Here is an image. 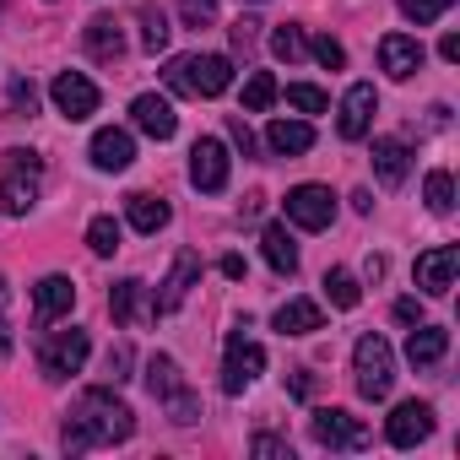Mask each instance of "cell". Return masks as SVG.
I'll list each match as a JSON object with an SVG mask.
<instances>
[{
	"instance_id": "6da1fadb",
	"label": "cell",
	"mask_w": 460,
	"mask_h": 460,
	"mask_svg": "<svg viewBox=\"0 0 460 460\" xmlns=\"http://www.w3.org/2000/svg\"><path fill=\"white\" fill-rule=\"evenodd\" d=\"M130 433H136V411L114 390H87L76 401V411L66 417V428H60V449L66 455H87L98 444H125Z\"/></svg>"
},
{
	"instance_id": "7a4b0ae2",
	"label": "cell",
	"mask_w": 460,
	"mask_h": 460,
	"mask_svg": "<svg viewBox=\"0 0 460 460\" xmlns=\"http://www.w3.org/2000/svg\"><path fill=\"white\" fill-rule=\"evenodd\" d=\"M163 82L190 98H222L234 87V66H227V55H179V60H168Z\"/></svg>"
},
{
	"instance_id": "3957f363",
	"label": "cell",
	"mask_w": 460,
	"mask_h": 460,
	"mask_svg": "<svg viewBox=\"0 0 460 460\" xmlns=\"http://www.w3.org/2000/svg\"><path fill=\"white\" fill-rule=\"evenodd\" d=\"M352 374H358V390H363L368 401H385L390 385H395V352H390V341H385V336H358V347H352Z\"/></svg>"
},
{
	"instance_id": "277c9868",
	"label": "cell",
	"mask_w": 460,
	"mask_h": 460,
	"mask_svg": "<svg viewBox=\"0 0 460 460\" xmlns=\"http://www.w3.org/2000/svg\"><path fill=\"white\" fill-rule=\"evenodd\" d=\"M146 390H152V395L168 406V417H173L179 428L200 417V401L190 395V385H184L179 363H173V358H163V352H157V358H146Z\"/></svg>"
},
{
	"instance_id": "5b68a950",
	"label": "cell",
	"mask_w": 460,
	"mask_h": 460,
	"mask_svg": "<svg viewBox=\"0 0 460 460\" xmlns=\"http://www.w3.org/2000/svg\"><path fill=\"white\" fill-rule=\"evenodd\" d=\"M244 331H250V325H244ZM244 331L227 336V358H222V390H227V395H244V390L266 374V347L250 341Z\"/></svg>"
},
{
	"instance_id": "8992f818",
	"label": "cell",
	"mask_w": 460,
	"mask_h": 460,
	"mask_svg": "<svg viewBox=\"0 0 460 460\" xmlns=\"http://www.w3.org/2000/svg\"><path fill=\"white\" fill-rule=\"evenodd\" d=\"M87 352H93L87 331H55V336L39 341V374L44 379H66V374H76L87 363Z\"/></svg>"
},
{
	"instance_id": "52a82bcc",
	"label": "cell",
	"mask_w": 460,
	"mask_h": 460,
	"mask_svg": "<svg viewBox=\"0 0 460 460\" xmlns=\"http://www.w3.org/2000/svg\"><path fill=\"white\" fill-rule=\"evenodd\" d=\"M282 206H288V222L304 227V234H320V227L336 222V195L325 184H298V190H288Z\"/></svg>"
},
{
	"instance_id": "ba28073f",
	"label": "cell",
	"mask_w": 460,
	"mask_h": 460,
	"mask_svg": "<svg viewBox=\"0 0 460 460\" xmlns=\"http://www.w3.org/2000/svg\"><path fill=\"white\" fill-rule=\"evenodd\" d=\"M309 428H314V444H325V449H363L368 444V422L341 411V406H320L309 417Z\"/></svg>"
},
{
	"instance_id": "9c48e42d",
	"label": "cell",
	"mask_w": 460,
	"mask_h": 460,
	"mask_svg": "<svg viewBox=\"0 0 460 460\" xmlns=\"http://www.w3.org/2000/svg\"><path fill=\"white\" fill-rule=\"evenodd\" d=\"M190 184L206 190V195L227 190V146H222L217 136H200V141L190 146Z\"/></svg>"
},
{
	"instance_id": "30bf717a",
	"label": "cell",
	"mask_w": 460,
	"mask_h": 460,
	"mask_svg": "<svg viewBox=\"0 0 460 460\" xmlns=\"http://www.w3.org/2000/svg\"><path fill=\"white\" fill-rule=\"evenodd\" d=\"M428 433H433V406H428V401H401V406L390 411V422H385V438H390L395 449H417Z\"/></svg>"
},
{
	"instance_id": "8fae6325",
	"label": "cell",
	"mask_w": 460,
	"mask_h": 460,
	"mask_svg": "<svg viewBox=\"0 0 460 460\" xmlns=\"http://www.w3.org/2000/svg\"><path fill=\"white\" fill-rule=\"evenodd\" d=\"M422 60H428V49H422L411 33H385V39H379V71H385L390 82L417 76V71H422Z\"/></svg>"
},
{
	"instance_id": "7c38bea8",
	"label": "cell",
	"mask_w": 460,
	"mask_h": 460,
	"mask_svg": "<svg viewBox=\"0 0 460 460\" xmlns=\"http://www.w3.org/2000/svg\"><path fill=\"white\" fill-rule=\"evenodd\" d=\"M374 114H379V93H374L368 82L347 87V98H341V119H336L341 141H363V136L374 130Z\"/></svg>"
},
{
	"instance_id": "4fadbf2b",
	"label": "cell",
	"mask_w": 460,
	"mask_h": 460,
	"mask_svg": "<svg viewBox=\"0 0 460 460\" xmlns=\"http://www.w3.org/2000/svg\"><path fill=\"white\" fill-rule=\"evenodd\" d=\"M455 271H460V250L455 244H433L428 255H417V288L428 298H444L455 288Z\"/></svg>"
},
{
	"instance_id": "5bb4252c",
	"label": "cell",
	"mask_w": 460,
	"mask_h": 460,
	"mask_svg": "<svg viewBox=\"0 0 460 460\" xmlns=\"http://www.w3.org/2000/svg\"><path fill=\"white\" fill-rule=\"evenodd\" d=\"M109 314H114L119 325H152V320H157V298L146 293V282L125 277V282H114V293H109Z\"/></svg>"
},
{
	"instance_id": "9a60e30c",
	"label": "cell",
	"mask_w": 460,
	"mask_h": 460,
	"mask_svg": "<svg viewBox=\"0 0 460 460\" xmlns=\"http://www.w3.org/2000/svg\"><path fill=\"white\" fill-rule=\"evenodd\" d=\"M49 93H55V109H60L66 119H93V114H98V87H93L82 71H60Z\"/></svg>"
},
{
	"instance_id": "2e32d148",
	"label": "cell",
	"mask_w": 460,
	"mask_h": 460,
	"mask_svg": "<svg viewBox=\"0 0 460 460\" xmlns=\"http://www.w3.org/2000/svg\"><path fill=\"white\" fill-rule=\"evenodd\" d=\"M130 119H136V130H141V136H152V141H173V130H179L173 103H168V98H157V93H141V98L130 103Z\"/></svg>"
},
{
	"instance_id": "e0dca14e",
	"label": "cell",
	"mask_w": 460,
	"mask_h": 460,
	"mask_svg": "<svg viewBox=\"0 0 460 460\" xmlns=\"http://www.w3.org/2000/svg\"><path fill=\"white\" fill-rule=\"evenodd\" d=\"M93 163H98L103 173H125V168L136 163V141H130V130L103 125V130L93 136Z\"/></svg>"
},
{
	"instance_id": "ac0fdd59",
	"label": "cell",
	"mask_w": 460,
	"mask_h": 460,
	"mask_svg": "<svg viewBox=\"0 0 460 460\" xmlns=\"http://www.w3.org/2000/svg\"><path fill=\"white\" fill-rule=\"evenodd\" d=\"M195 277H200V255L195 250H179L173 255V271H168V282H163V298H157V314H173L184 298H190V288H195Z\"/></svg>"
},
{
	"instance_id": "d6986e66",
	"label": "cell",
	"mask_w": 460,
	"mask_h": 460,
	"mask_svg": "<svg viewBox=\"0 0 460 460\" xmlns=\"http://www.w3.org/2000/svg\"><path fill=\"white\" fill-rule=\"evenodd\" d=\"M71 304H76V282L71 277H44L39 288H33V309H39V320L49 325V320H60V314H71Z\"/></svg>"
},
{
	"instance_id": "ffe728a7",
	"label": "cell",
	"mask_w": 460,
	"mask_h": 460,
	"mask_svg": "<svg viewBox=\"0 0 460 460\" xmlns=\"http://www.w3.org/2000/svg\"><path fill=\"white\" fill-rule=\"evenodd\" d=\"M444 352H449V331L417 320V331L406 336V363L411 368H433V363H444Z\"/></svg>"
},
{
	"instance_id": "44dd1931",
	"label": "cell",
	"mask_w": 460,
	"mask_h": 460,
	"mask_svg": "<svg viewBox=\"0 0 460 460\" xmlns=\"http://www.w3.org/2000/svg\"><path fill=\"white\" fill-rule=\"evenodd\" d=\"M87 55H93L98 66H119V60H125V33H119L114 17H93V22H87Z\"/></svg>"
},
{
	"instance_id": "7402d4cb",
	"label": "cell",
	"mask_w": 460,
	"mask_h": 460,
	"mask_svg": "<svg viewBox=\"0 0 460 460\" xmlns=\"http://www.w3.org/2000/svg\"><path fill=\"white\" fill-rule=\"evenodd\" d=\"M374 179L385 190H401L406 184V141H395V136H379L374 141Z\"/></svg>"
},
{
	"instance_id": "603a6c76",
	"label": "cell",
	"mask_w": 460,
	"mask_h": 460,
	"mask_svg": "<svg viewBox=\"0 0 460 460\" xmlns=\"http://www.w3.org/2000/svg\"><path fill=\"white\" fill-rule=\"evenodd\" d=\"M325 325V309L314 304V298H288L282 309H277V331L282 336H314Z\"/></svg>"
},
{
	"instance_id": "cb8c5ba5",
	"label": "cell",
	"mask_w": 460,
	"mask_h": 460,
	"mask_svg": "<svg viewBox=\"0 0 460 460\" xmlns=\"http://www.w3.org/2000/svg\"><path fill=\"white\" fill-rule=\"evenodd\" d=\"M266 141H271L277 157H304V152L314 146V125H309V119H277V125L266 130Z\"/></svg>"
},
{
	"instance_id": "d4e9b609",
	"label": "cell",
	"mask_w": 460,
	"mask_h": 460,
	"mask_svg": "<svg viewBox=\"0 0 460 460\" xmlns=\"http://www.w3.org/2000/svg\"><path fill=\"white\" fill-rule=\"evenodd\" d=\"M261 255L271 261L277 277H293V271H298V244H293V234H288L282 222H271L266 234H261Z\"/></svg>"
},
{
	"instance_id": "484cf974",
	"label": "cell",
	"mask_w": 460,
	"mask_h": 460,
	"mask_svg": "<svg viewBox=\"0 0 460 460\" xmlns=\"http://www.w3.org/2000/svg\"><path fill=\"white\" fill-rule=\"evenodd\" d=\"M125 217H130V227H136V234H157V227H168V200H157V195H125Z\"/></svg>"
},
{
	"instance_id": "4316f807",
	"label": "cell",
	"mask_w": 460,
	"mask_h": 460,
	"mask_svg": "<svg viewBox=\"0 0 460 460\" xmlns=\"http://www.w3.org/2000/svg\"><path fill=\"white\" fill-rule=\"evenodd\" d=\"M33 200H39V184L33 179H0V211H6V217H28L33 211Z\"/></svg>"
},
{
	"instance_id": "83f0119b",
	"label": "cell",
	"mask_w": 460,
	"mask_h": 460,
	"mask_svg": "<svg viewBox=\"0 0 460 460\" xmlns=\"http://www.w3.org/2000/svg\"><path fill=\"white\" fill-rule=\"evenodd\" d=\"M136 17H141V49H146V55H163V49H168V33H173L168 17H163L157 6H141Z\"/></svg>"
},
{
	"instance_id": "f1b7e54d",
	"label": "cell",
	"mask_w": 460,
	"mask_h": 460,
	"mask_svg": "<svg viewBox=\"0 0 460 460\" xmlns=\"http://www.w3.org/2000/svg\"><path fill=\"white\" fill-rule=\"evenodd\" d=\"M271 103H277V76L271 71H255L244 82V114H266Z\"/></svg>"
},
{
	"instance_id": "f546056e",
	"label": "cell",
	"mask_w": 460,
	"mask_h": 460,
	"mask_svg": "<svg viewBox=\"0 0 460 460\" xmlns=\"http://www.w3.org/2000/svg\"><path fill=\"white\" fill-rule=\"evenodd\" d=\"M422 195H428V211L449 217V211H455V179H449V168H433L428 184H422Z\"/></svg>"
},
{
	"instance_id": "4dcf8cb0",
	"label": "cell",
	"mask_w": 460,
	"mask_h": 460,
	"mask_svg": "<svg viewBox=\"0 0 460 460\" xmlns=\"http://www.w3.org/2000/svg\"><path fill=\"white\" fill-rule=\"evenodd\" d=\"M325 298L336 304V309H358V298H363V288H358V277L352 271H325Z\"/></svg>"
},
{
	"instance_id": "1f68e13d",
	"label": "cell",
	"mask_w": 460,
	"mask_h": 460,
	"mask_svg": "<svg viewBox=\"0 0 460 460\" xmlns=\"http://www.w3.org/2000/svg\"><path fill=\"white\" fill-rule=\"evenodd\" d=\"M87 250L93 255H114L119 250V222L114 217H93L87 222Z\"/></svg>"
},
{
	"instance_id": "d6a6232c",
	"label": "cell",
	"mask_w": 460,
	"mask_h": 460,
	"mask_svg": "<svg viewBox=\"0 0 460 460\" xmlns=\"http://www.w3.org/2000/svg\"><path fill=\"white\" fill-rule=\"evenodd\" d=\"M271 55H277V60H288V66H298V60L309 55V44H304V33H298L293 22H282V28L271 33Z\"/></svg>"
},
{
	"instance_id": "836d02e7",
	"label": "cell",
	"mask_w": 460,
	"mask_h": 460,
	"mask_svg": "<svg viewBox=\"0 0 460 460\" xmlns=\"http://www.w3.org/2000/svg\"><path fill=\"white\" fill-rule=\"evenodd\" d=\"M449 6H455V0H401V12H406V22H417V28L438 22V17H444Z\"/></svg>"
},
{
	"instance_id": "e575fe53",
	"label": "cell",
	"mask_w": 460,
	"mask_h": 460,
	"mask_svg": "<svg viewBox=\"0 0 460 460\" xmlns=\"http://www.w3.org/2000/svg\"><path fill=\"white\" fill-rule=\"evenodd\" d=\"M288 103H293V109H304V114H325V103H331V98H325L320 87H309V82H293V87H288Z\"/></svg>"
},
{
	"instance_id": "d590c367",
	"label": "cell",
	"mask_w": 460,
	"mask_h": 460,
	"mask_svg": "<svg viewBox=\"0 0 460 460\" xmlns=\"http://www.w3.org/2000/svg\"><path fill=\"white\" fill-rule=\"evenodd\" d=\"M179 17H184V28H211L217 22V0H179Z\"/></svg>"
},
{
	"instance_id": "8d00e7d4",
	"label": "cell",
	"mask_w": 460,
	"mask_h": 460,
	"mask_svg": "<svg viewBox=\"0 0 460 460\" xmlns=\"http://www.w3.org/2000/svg\"><path fill=\"white\" fill-rule=\"evenodd\" d=\"M309 55H314V60H320L325 71H341V66H347V49H341V44H336L331 33H320V39L309 44Z\"/></svg>"
},
{
	"instance_id": "74e56055",
	"label": "cell",
	"mask_w": 460,
	"mask_h": 460,
	"mask_svg": "<svg viewBox=\"0 0 460 460\" xmlns=\"http://www.w3.org/2000/svg\"><path fill=\"white\" fill-rule=\"evenodd\" d=\"M12 109H17V114H33V109H39V87H33L28 76L12 82Z\"/></svg>"
},
{
	"instance_id": "f35d334b",
	"label": "cell",
	"mask_w": 460,
	"mask_h": 460,
	"mask_svg": "<svg viewBox=\"0 0 460 460\" xmlns=\"http://www.w3.org/2000/svg\"><path fill=\"white\" fill-rule=\"evenodd\" d=\"M227 136H234V146H239L244 157H255V130H250V125H244L239 114H234V119H227Z\"/></svg>"
},
{
	"instance_id": "ab89813d",
	"label": "cell",
	"mask_w": 460,
	"mask_h": 460,
	"mask_svg": "<svg viewBox=\"0 0 460 460\" xmlns=\"http://www.w3.org/2000/svg\"><path fill=\"white\" fill-rule=\"evenodd\" d=\"M255 28H261L255 17H239V22H234V49H239V55H250V49H255Z\"/></svg>"
},
{
	"instance_id": "60d3db41",
	"label": "cell",
	"mask_w": 460,
	"mask_h": 460,
	"mask_svg": "<svg viewBox=\"0 0 460 460\" xmlns=\"http://www.w3.org/2000/svg\"><path fill=\"white\" fill-rule=\"evenodd\" d=\"M250 449H255V455H266V460H271V455H288V460H293V449H288V438H271V433H261V438H255Z\"/></svg>"
},
{
	"instance_id": "b9f144b4",
	"label": "cell",
	"mask_w": 460,
	"mask_h": 460,
	"mask_svg": "<svg viewBox=\"0 0 460 460\" xmlns=\"http://www.w3.org/2000/svg\"><path fill=\"white\" fill-rule=\"evenodd\" d=\"M395 320H401V325H417V320H422V304H417V298H401V304H395Z\"/></svg>"
},
{
	"instance_id": "7bdbcfd3",
	"label": "cell",
	"mask_w": 460,
	"mask_h": 460,
	"mask_svg": "<svg viewBox=\"0 0 460 460\" xmlns=\"http://www.w3.org/2000/svg\"><path fill=\"white\" fill-rule=\"evenodd\" d=\"M288 390H293V395H304V401H309V395H314V374H309V368H298V374H293V379H288Z\"/></svg>"
},
{
	"instance_id": "ee69618b",
	"label": "cell",
	"mask_w": 460,
	"mask_h": 460,
	"mask_svg": "<svg viewBox=\"0 0 460 460\" xmlns=\"http://www.w3.org/2000/svg\"><path fill=\"white\" fill-rule=\"evenodd\" d=\"M438 55L455 66V60H460V33H444V39H438Z\"/></svg>"
},
{
	"instance_id": "f6af8a7d",
	"label": "cell",
	"mask_w": 460,
	"mask_h": 460,
	"mask_svg": "<svg viewBox=\"0 0 460 460\" xmlns=\"http://www.w3.org/2000/svg\"><path fill=\"white\" fill-rule=\"evenodd\" d=\"M125 368H130V352H125V347H114V352H109V374H114V379H125Z\"/></svg>"
},
{
	"instance_id": "bcb514c9",
	"label": "cell",
	"mask_w": 460,
	"mask_h": 460,
	"mask_svg": "<svg viewBox=\"0 0 460 460\" xmlns=\"http://www.w3.org/2000/svg\"><path fill=\"white\" fill-rule=\"evenodd\" d=\"M222 277L239 282V277H244V255H222Z\"/></svg>"
}]
</instances>
